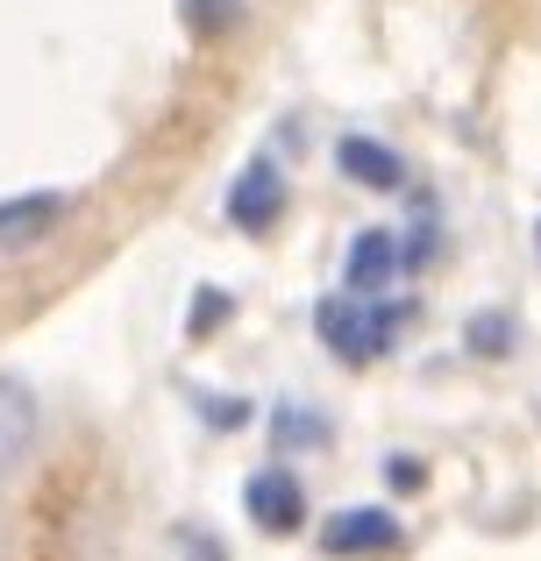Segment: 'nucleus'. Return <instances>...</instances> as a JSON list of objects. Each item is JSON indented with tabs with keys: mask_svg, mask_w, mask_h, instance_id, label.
Listing matches in <instances>:
<instances>
[{
	"mask_svg": "<svg viewBox=\"0 0 541 561\" xmlns=\"http://www.w3.org/2000/svg\"><path fill=\"white\" fill-rule=\"evenodd\" d=\"M271 440L278 448H328V420L314 405H278L271 412Z\"/></svg>",
	"mask_w": 541,
	"mask_h": 561,
	"instance_id": "obj_9",
	"label": "nucleus"
},
{
	"mask_svg": "<svg viewBox=\"0 0 541 561\" xmlns=\"http://www.w3.org/2000/svg\"><path fill=\"white\" fill-rule=\"evenodd\" d=\"M65 214H71V199H65V192H14V199H0V256L50 242Z\"/></svg>",
	"mask_w": 541,
	"mask_h": 561,
	"instance_id": "obj_7",
	"label": "nucleus"
},
{
	"mask_svg": "<svg viewBox=\"0 0 541 561\" xmlns=\"http://www.w3.org/2000/svg\"><path fill=\"white\" fill-rule=\"evenodd\" d=\"M228 313V291H200V313H193V334H207L214 320Z\"/></svg>",
	"mask_w": 541,
	"mask_h": 561,
	"instance_id": "obj_13",
	"label": "nucleus"
},
{
	"mask_svg": "<svg viewBox=\"0 0 541 561\" xmlns=\"http://www.w3.org/2000/svg\"><path fill=\"white\" fill-rule=\"evenodd\" d=\"M43 440V405L22 377H0V483H14L29 462H36Z\"/></svg>",
	"mask_w": 541,
	"mask_h": 561,
	"instance_id": "obj_5",
	"label": "nucleus"
},
{
	"mask_svg": "<svg viewBox=\"0 0 541 561\" xmlns=\"http://www.w3.org/2000/svg\"><path fill=\"white\" fill-rule=\"evenodd\" d=\"M335 171H342L349 185H363V192H399L406 185V157L392 150V142H377V136H342L335 142Z\"/></svg>",
	"mask_w": 541,
	"mask_h": 561,
	"instance_id": "obj_8",
	"label": "nucleus"
},
{
	"mask_svg": "<svg viewBox=\"0 0 541 561\" xmlns=\"http://www.w3.org/2000/svg\"><path fill=\"white\" fill-rule=\"evenodd\" d=\"M179 14H185V28H193V36H228V28L243 22V14H250V0H179Z\"/></svg>",
	"mask_w": 541,
	"mask_h": 561,
	"instance_id": "obj_10",
	"label": "nucleus"
},
{
	"mask_svg": "<svg viewBox=\"0 0 541 561\" xmlns=\"http://www.w3.org/2000/svg\"><path fill=\"white\" fill-rule=\"evenodd\" d=\"M406 277V249L392 228H357L342 249V291H357V299H385L392 285Z\"/></svg>",
	"mask_w": 541,
	"mask_h": 561,
	"instance_id": "obj_3",
	"label": "nucleus"
},
{
	"mask_svg": "<svg viewBox=\"0 0 541 561\" xmlns=\"http://www.w3.org/2000/svg\"><path fill=\"white\" fill-rule=\"evenodd\" d=\"M463 342H471V356H485V363H499L506 348H514V320L506 313H477L471 328H463Z\"/></svg>",
	"mask_w": 541,
	"mask_h": 561,
	"instance_id": "obj_11",
	"label": "nucleus"
},
{
	"mask_svg": "<svg viewBox=\"0 0 541 561\" xmlns=\"http://www.w3.org/2000/svg\"><path fill=\"white\" fill-rule=\"evenodd\" d=\"M534 242H541V228H534Z\"/></svg>",
	"mask_w": 541,
	"mask_h": 561,
	"instance_id": "obj_14",
	"label": "nucleus"
},
{
	"mask_svg": "<svg viewBox=\"0 0 541 561\" xmlns=\"http://www.w3.org/2000/svg\"><path fill=\"white\" fill-rule=\"evenodd\" d=\"M414 320V306L406 299H357V291H328V299L314 306V334L320 348H328L335 363H349V370H363V363L392 356V342H399V328Z\"/></svg>",
	"mask_w": 541,
	"mask_h": 561,
	"instance_id": "obj_1",
	"label": "nucleus"
},
{
	"mask_svg": "<svg viewBox=\"0 0 541 561\" xmlns=\"http://www.w3.org/2000/svg\"><path fill=\"white\" fill-rule=\"evenodd\" d=\"M243 512H250V526H264L271 540H285V534L306 526V483L292 477L285 462H271V469H257V477L243 483Z\"/></svg>",
	"mask_w": 541,
	"mask_h": 561,
	"instance_id": "obj_4",
	"label": "nucleus"
},
{
	"mask_svg": "<svg viewBox=\"0 0 541 561\" xmlns=\"http://www.w3.org/2000/svg\"><path fill=\"white\" fill-rule=\"evenodd\" d=\"M228 220H236L243 234H271L278 220H285V171H278L271 157H250L243 179L228 185Z\"/></svg>",
	"mask_w": 541,
	"mask_h": 561,
	"instance_id": "obj_6",
	"label": "nucleus"
},
{
	"mask_svg": "<svg viewBox=\"0 0 541 561\" xmlns=\"http://www.w3.org/2000/svg\"><path fill=\"white\" fill-rule=\"evenodd\" d=\"M385 483H392V491H420V483H428V462H420V455H392Z\"/></svg>",
	"mask_w": 541,
	"mask_h": 561,
	"instance_id": "obj_12",
	"label": "nucleus"
},
{
	"mask_svg": "<svg viewBox=\"0 0 541 561\" xmlns=\"http://www.w3.org/2000/svg\"><path fill=\"white\" fill-rule=\"evenodd\" d=\"M399 540H406V526L385 505H349L320 519V554L328 561H377V554H399Z\"/></svg>",
	"mask_w": 541,
	"mask_h": 561,
	"instance_id": "obj_2",
	"label": "nucleus"
}]
</instances>
